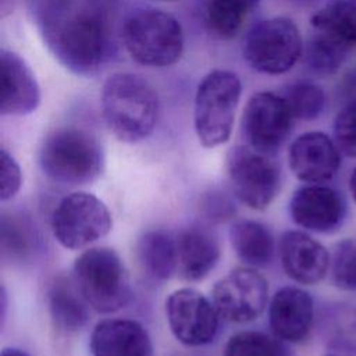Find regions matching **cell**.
Returning <instances> with one entry per match:
<instances>
[{
  "instance_id": "1",
  "label": "cell",
  "mask_w": 356,
  "mask_h": 356,
  "mask_svg": "<svg viewBox=\"0 0 356 356\" xmlns=\"http://www.w3.org/2000/svg\"><path fill=\"white\" fill-rule=\"evenodd\" d=\"M36 15L46 46L74 74L92 75L111 58L114 42L100 14L71 0H40Z\"/></svg>"
},
{
  "instance_id": "2",
  "label": "cell",
  "mask_w": 356,
  "mask_h": 356,
  "mask_svg": "<svg viewBox=\"0 0 356 356\" xmlns=\"http://www.w3.org/2000/svg\"><path fill=\"white\" fill-rule=\"evenodd\" d=\"M102 114L118 140L136 143L146 139L157 124L159 97L140 75L115 72L103 85Z\"/></svg>"
},
{
  "instance_id": "3",
  "label": "cell",
  "mask_w": 356,
  "mask_h": 356,
  "mask_svg": "<svg viewBox=\"0 0 356 356\" xmlns=\"http://www.w3.org/2000/svg\"><path fill=\"white\" fill-rule=\"evenodd\" d=\"M104 164L97 138L78 127H60L43 139L39 165L43 174L63 185H85L96 181Z\"/></svg>"
},
{
  "instance_id": "4",
  "label": "cell",
  "mask_w": 356,
  "mask_h": 356,
  "mask_svg": "<svg viewBox=\"0 0 356 356\" xmlns=\"http://www.w3.org/2000/svg\"><path fill=\"white\" fill-rule=\"evenodd\" d=\"M74 282L99 313H114L125 307L132 296L128 270L111 248H90L74 261Z\"/></svg>"
},
{
  "instance_id": "5",
  "label": "cell",
  "mask_w": 356,
  "mask_h": 356,
  "mask_svg": "<svg viewBox=\"0 0 356 356\" xmlns=\"http://www.w3.org/2000/svg\"><path fill=\"white\" fill-rule=\"evenodd\" d=\"M242 85L228 70L209 72L197 86L193 107V125L199 142L213 149L225 143L232 132Z\"/></svg>"
},
{
  "instance_id": "6",
  "label": "cell",
  "mask_w": 356,
  "mask_h": 356,
  "mask_svg": "<svg viewBox=\"0 0 356 356\" xmlns=\"http://www.w3.org/2000/svg\"><path fill=\"white\" fill-rule=\"evenodd\" d=\"M122 40L129 56L146 67L172 65L184 51L181 24L161 10L132 13L124 24Z\"/></svg>"
},
{
  "instance_id": "7",
  "label": "cell",
  "mask_w": 356,
  "mask_h": 356,
  "mask_svg": "<svg viewBox=\"0 0 356 356\" xmlns=\"http://www.w3.org/2000/svg\"><path fill=\"white\" fill-rule=\"evenodd\" d=\"M113 227L108 207L89 192L64 196L51 214V232L65 249L79 250L106 236Z\"/></svg>"
},
{
  "instance_id": "8",
  "label": "cell",
  "mask_w": 356,
  "mask_h": 356,
  "mask_svg": "<svg viewBox=\"0 0 356 356\" xmlns=\"http://www.w3.org/2000/svg\"><path fill=\"white\" fill-rule=\"evenodd\" d=\"M303 53L296 24L285 17H274L256 24L246 35L243 56L249 65L263 74L288 72Z\"/></svg>"
},
{
  "instance_id": "9",
  "label": "cell",
  "mask_w": 356,
  "mask_h": 356,
  "mask_svg": "<svg viewBox=\"0 0 356 356\" xmlns=\"http://www.w3.org/2000/svg\"><path fill=\"white\" fill-rule=\"evenodd\" d=\"M227 170L235 196L252 210L268 207L281 189L280 167L268 154L250 146L231 149Z\"/></svg>"
},
{
  "instance_id": "10",
  "label": "cell",
  "mask_w": 356,
  "mask_h": 356,
  "mask_svg": "<svg viewBox=\"0 0 356 356\" xmlns=\"http://www.w3.org/2000/svg\"><path fill=\"white\" fill-rule=\"evenodd\" d=\"M220 317L231 323L256 320L268 302V282L253 267H238L220 278L211 291Z\"/></svg>"
},
{
  "instance_id": "11",
  "label": "cell",
  "mask_w": 356,
  "mask_h": 356,
  "mask_svg": "<svg viewBox=\"0 0 356 356\" xmlns=\"http://www.w3.org/2000/svg\"><path fill=\"white\" fill-rule=\"evenodd\" d=\"M165 317L175 339L186 346H203L217 337L220 314L213 300L195 288L171 292L165 299Z\"/></svg>"
},
{
  "instance_id": "12",
  "label": "cell",
  "mask_w": 356,
  "mask_h": 356,
  "mask_svg": "<svg viewBox=\"0 0 356 356\" xmlns=\"http://www.w3.org/2000/svg\"><path fill=\"white\" fill-rule=\"evenodd\" d=\"M293 115L285 99L273 92L254 93L243 111V134L249 146L271 154L286 140Z\"/></svg>"
},
{
  "instance_id": "13",
  "label": "cell",
  "mask_w": 356,
  "mask_h": 356,
  "mask_svg": "<svg viewBox=\"0 0 356 356\" xmlns=\"http://www.w3.org/2000/svg\"><path fill=\"white\" fill-rule=\"evenodd\" d=\"M292 221L314 234L337 232L346 217V202L341 192L324 184L298 188L289 200Z\"/></svg>"
},
{
  "instance_id": "14",
  "label": "cell",
  "mask_w": 356,
  "mask_h": 356,
  "mask_svg": "<svg viewBox=\"0 0 356 356\" xmlns=\"http://www.w3.org/2000/svg\"><path fill=\"white\" fill-rule=\"evenodd\" d=\"M341 156L332 138L324 132L312 131L293 139L288 150V164L299 181L325 184L337 175Z\"/></svg>"
},
{
  "instance_id": "15",
  "label": "cell",
  "mask_w": 356,
  "mask_h": 356,
  "mask_svg": "<svg viewBox=\"0 0 356 356\" xmlns=\"http://www.w3.org/2000/svg\"><path fill=\"white\" fill-rule=\"evenodd\" d=\"M284 273L300 285H316L330 271V252L303 231H286L278 245Z\"/></svg>"
},
{
  "instance_id": "16",
  "label": "cell",
  "mask_w": 356,
  "mask_h": 356,
  "mask_svg": "<svg viewBox=\"0 0 356 356\" xmlns=\"http://www.w3.org/2000/svg\"><path fill=\"white\" fill-rule=\"evenodd\" d=\"M273 332L289 343L303 342L314 324V302L312 295L299 286L278 289L268 307Z\"/></svg>"
},
{
  "instance_id": "17",
  "label": "cell",
  "mask_w": 356,
  "mask_h": 356,
  "mask_svg": "<svg viewBox=\"0 0 356 356\" xmlns=\"http://www.w3.org/2000/svg\"><path fill=\"white\" fill-rule=\"evenodd\" d=\"M1 70V115H26L36 110L40 103L38 81L25 60L3 49L0 51Z\"/></svg>"
},
{
  "instance_id": "18",
  "label": "cell",
  "mask_w": 356,
  "mask_h": 356,
  "mask_svg": "<svg viewBox=\"0 0 356 356\" xmlns=\"http://www.w3.org/2000/svg\"><path fill=\"white\" fill-rule=\"evenodd\" d=\"M92 356H153L147 330L129 318H106L90 334Z\"/></svg>"
},
{
  "instance_id": "19",
  "label": "cell",
  "mask_w": 356,
  "mask_h": 356,
  "mask_svg": "<svg viewBox=\"0 0 356 356\" xmlns=\"http://www.w3.org/2000/svg\"><path fill=\"white\" fill-rule=\"evenodd\" d=\"M178 273L186 281L207 277L220 260L217 236L206 227L191 225L175 235Z\"/></svg>"
},
{
  "instance_id": "20",
  "label": "cell",
  "mask_w": 356,
  "mask_h": 356,
  "mask_svg": "<svg viewBox=\"0 0 356 356\" xmlns=\"http://www.w3.org/2000/svg\"><path fill=\"white\" fill-rule=\"evenodd\" d=\"M229 241L238 259L248 267H266L275 252L274 236L267 225L254 220H238L229 228Z\"/></svg>"
},
{
  "instance_id": "21",
  "label": "cell",
  "mask_w": 356,
  "mask_h": 356,
  "mask_svg": "<svg viewBox=\"0 0 356 356\" xmlns=\"http://www.w3.org/2000/svg\"><path fill=\"white\" fill-rule=\"evenodd\" d=\"M47 303L54 327L63 332H76L89 321V305L75 282L57 278L49 288Z\"/></svg>"
},
{
  "instance_id": "22",
  "label": "cell",
  "mask_w": 356,
  "mask_h": 356,
  "mask_svg": "<svg viewBox=\"0 0 356 356\" xmlns=\"http://www.w3.org/2000/svg\"><path fill=\"white\" fill-rule=\"evenodd\" d=\"M138 260L143 271L159 281H165L178 270L175 235L164 229L145 232L136 245Z\"/></svg>"
},
{
  "instance_id": "23",
  "label": "cell",
  "mask_w": 356,
  "mask_h": 356,
  "mask_svg": "<svg viewBox=\"0 0 356 356\" xmlns=\"http://www.w3.org/2000/svg\"><path fill=\"white\" fill-rule=\"evenodd\" d=\"M1 257L15 263L31 261L40 250V235L29 217L3 213L0 217Z\"/></svg>"
},
{
  "instance_id": "24",
  "label": "cell",
  "mask_w": 356,
  "mask_h": 356,
  "mask_svg": "<svg viewBox=\"0 0 356 356\" xmlns=\"http://www.w3.org/2000/svg\"><path fill=\"white\" fill-rule=\"evenodd\" d=\"M313 32L346 49L356 46V0H331L310 19Z\"/></svg>"
},
{
  "instance_id": "25",
  "label": "cell",
  "mask_w": 356,
  "mask_h": 356,
  "mask_svg": "<svg viewBox=\"0 0 356 356\" xmlns=\"http://www.w3.org/2000/svg\"><path fill=\"white\" fill-rule=\"evenodd\" d=\"M323 337L330 353L356 356V307L343 302L331 305L324 313Z\"/></svg>"
},
{
  "instance_id": "26",
  "label": "cell",
  "mask_w": 356,
  "mask_h": 356,
  "mask_svg": "<svg viewBox=\"0 0 356 356\" xmlns=\"http://www.w3.org/2000/svg\"><path fill=\"white\" fill-rule=\"evenodd\" d=\"M254 6L250 0H206V22L214 35L234 38Z\"/></svg>"
},
{
  "instance_id": "27",
  "label": "cell",
  "mask_w": 356,
  "mask_h": 356,
  "mask_svg": "<svg viewBox=\"0 0 356 356\" xmlns=\"http://www.w3.org/2000/svg\"><path fill=\"white\" fill-rule=\"evenodd\" d=\"M222 356H288L281 342L260 331H241L229 337Z\"/></svg>"
},
{
  "instance_id": "28",
  "label": "cell",
  "mask_w": 356,
  "mask_h": 356,
  "mask_svg": "<svg viewBox=\"0 0 356 356\" xmlns=\"http://www.w3.org/2000/svg\"><path fill=\"white\" fill-rule=\"evenodd\" d=\"M293 118L312 121L324 110L325 95L323 89L312 82H296L291 85L282 96Z\"/></svg>"
},
{
  "instance_id": "29",
  "label": "cell",
  "mask_w": 356,
  "mask_h": 356,
  "mask_svg": "<svg viewBox=\"0 0 356 356\" xmlns=\"http://www.w3.org/2000/svg\"><path fill=\"white\" fill-rule=\"evenodd\" d=\"M330 277L341 291H356V241L341 239L330 253Z\"/></svg>"
},
{
  "instance_id": "30",
  "label": "cell",
  "mask_w": 356,
  "mask_h": 356,
  "mask_svg": "<svg viewBox=\"0 0 356 356\" xmlns=\"http://www.w3.org/2000/svg\"><path fill=\"white\" fill-rule=\"evenodd\" d=\"M348 51L345 46L314 32L306 46V61L318 74H332L341 67Z\"/></svg>"
},
{
  "instance_id": "31",
  "label": "cell",
  "mask_w": 356,
  "mask_h": 356,
  "mask_svg": "<svg viewBox=\"0 0 356 356\" xmlns=\"http://www.w3.org/2000/svg\"><path fill=\"white\" fill-rule=\"evenodd\" d=\"M339 152L356 159V102L342 107L334 120V138Z\"/></svg>"
},
{
  "instance_id": "32",
  "label": "cell",
  "mask_w": 356,
  "mask_h": 356,
  "mask_svg": "<svg viewBox=\"0 0 356 356\" xmlns=\"http://www.w3.org/2000/svg\"><path fill=\"white\" fill-rule=\"evenodd\" d=\"M22 184V172L15 159L6 150H0V200L13 199Z\"/></svg>"
},
{
  "instance_id": "33",
  "label": "cell",
  "mask_w": 356,
  "mask_h": 356,
  "mask_svg": "<svg viewBox=\"0 0 356 356\" xmlns=\"http://www.w3.org/2000/svg\"><path fill=\"white\" fill-rule=\"evenodd\" d=\"M200 209L206 218L214 222L229 220L235 214L234 202L222 192L210 191L200 200Z\"/></svg>"
},
{
  "instance_id": "34",
  "label": "cell",
  "mask_w": 356,
  "mask_h": 356,
  "mask_svg": "<svg viewBox=\"0 0 356 356\" xmlns=\"http://www.w3.org/2000/svg\"><path fill=\"white\" fill-rule=\"evenodd\" d=\"M0 318H1V325H4V320H6V312H7V293L4 286H1L0 291Z\"/></svg>"
},
{
  "instance_id": "35",
  "label": "cell",
  "mask_w": 356,
  "mask_h": 356,
  "mask_svg": "<svg viewBox=\"0 0 356 356\" xmlns=\"http://www.w3.org/2000/svg\"><path fill=\"white\" fill-rule=\"evenodd\" d=\"M0 356H31L25 350L18 349V348H3Z\"/></svg>"
},
{
  "instance_id": "36",
  "label": "cell",
  "mask_w": 356,
  "mask_h": 356,
  "mask_svg": "<svg viewBox=\"0 0 356 356\" xmlns=\"http://www.w3.org/2000/svg\"><path fill=\"white\" fill-rule=\"evenodd\" d=\"M349 192H350L353 202L356 203V167L352 170V172L349 175Z\"/></svg>"
},
{
  "instance_id": "37",
  "label": "cell",
  "mask_w": 356,
  "mask_h": 356,
  "mask_svg": "<svg viewBox=\"0 0 356 356\" xmlns=\"http://www.w3.org/2000/svg\"><path fill=\"white\" fill-rule=\"evenodd\" d=\"M324 356H339V355H335V353H327V355H324Z\"/></svg>"
}]
</instances>
